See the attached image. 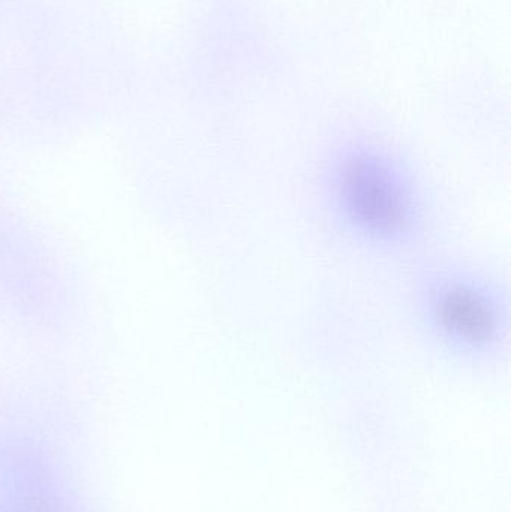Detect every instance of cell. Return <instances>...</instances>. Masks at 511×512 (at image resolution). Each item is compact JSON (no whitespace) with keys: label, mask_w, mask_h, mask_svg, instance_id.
Returning <instances> with one entry per match:
<instances>
[{"label":"cell","mask_w":511,"mask_h":512,"mask_svg":"<svg viewBox=\"0 0 511 512\" xmlns=\"http://www.w3.org/2000/svg\"><path fill=\"white\" fill-rule=\"evenodd\" d=\"M332 180L342 215L366 239L390 245L413 230V191L395 162L377 149L344 150L336 159Z\"/></svg>","instance_id":"cell-1"},{"label":"cell","mask_w":511,"mask_h":512,"mask_svg":"<svg viewBox=\"0 0 511 512\" xmlns=\"http://www.w3.org/2000/svg\"><path fill=\"white\" fill-rule=\"evenodd\" d=\"M428 313L440 336L456 348L485 351L497 340V303L485 288L471 280L435 283L428 295Z\"/></svg>","instance_id":"cell-2"}]
</instances>
